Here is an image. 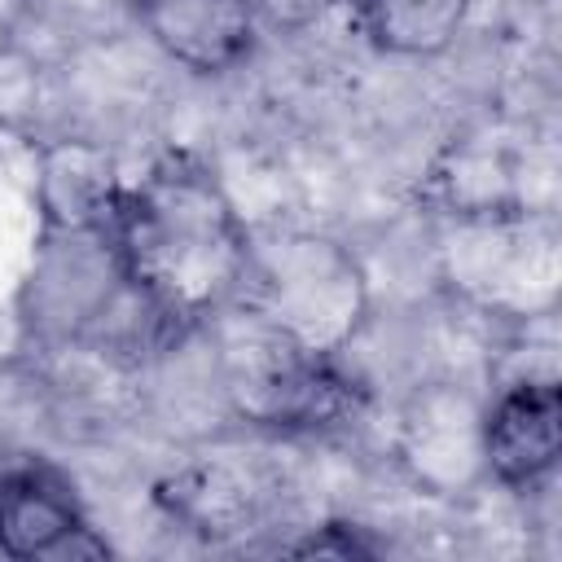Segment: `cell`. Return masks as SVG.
Returning <instances> with one entry per match:
<instances>
[{
  "label": "cell",
  "instance_id": "1",
  "mask_svg": "<svg viewBox=\"0 0 562 562\" xmlns=\"http://www.w3.org/2000/svg\"><path fill=\"white\" fill-rule=\"evenodd\" d=\"M110 241L127 285L176 334L241 307L255 237L198 154L171 149L154 158L123 189Z\"/></svg>",
  "mask_w": 562,
  "mask_h": 562
},
{
  "label": "cell",
  "instance_id": "2",
  "mask_svg": "<svg viewBox=\"0 0 562 562\" xmlns=\"http://www.w3.org/2000/svg\"><path fill=\"white\" fill-rule=\"evenodd\" d=\"M241 307L277 342L307 356H338L369 307L356 255L321 233H277L250 246Z\"/></svg>",
  "mask_w": 562,
  "mask_h": 562
},
{
  "label": "cell",
  "instance_id": "3",
  "mask_svg": "<svg viewBox=\"0 0 562 562\" xmlns=\"http://www.w3.org/2000/svg\"><path fill=\"white\" fill-rule=\"evenodd\" d=\"M272 342V356L246 369L233 386L246 422L277 430H334L360 413V386L338 369V356H307L285 342Z\"/></svg>",
  "mask_w": 562,
  "mask_h": 562
},
{
  "label": "cell",
  "instance_id": "4",
  "mask_svg": "<svg viewBox=\"0 0 562 562\" xmlns=\"http://www.w3.org/2000/svg\"><path fill=\"white\" fill-rule=\"evenodd\" d=\"M562 457V391L553 378H518L479 417L483 474L509 492H536Z\"/></svg>",
  "mask_w": 562,
  "mask_h": 562
},
{
  "label": "cell",
  "instance_id": "5",
  "mask_svg": "<svg viewBox=\"0 0 562 562\" xmlns=\"http://www.w3.org/2000/svg\"><path fill=\"white\" fill-rule=\"evenodd\" d=\"M132 18L167 61L202 79L250 61L263 31L255 0H132Z\"/></svg>",
  "mask_w": 562,
  "mask_h": 562
},
{
  "label": "cell",
  "instance_id": "6",
  "mask_svg": "<svg viewBox=\"0 0 562 562\" xmlns=\"http://www.w3.org/2000/svg\"><path fill=\"white\" fill-rule=\"evenodd\" d=\"M0 553L35 558H105L110 544L83 518L70 483L48 465H13L0 474Z\"/></svg>",
  "mask_w": 562,
  "mask_h": 562
},
{
  "label": "cell",
  "instance_id": "7",
  "mask_svg": "<svg viewBox=\"0 0 562 562\" xmlns=\"http://www.w3.org/2000/svg\"><path fill=\"white\" fill-rule=\"evenodd\" d=\"M119 158L88 136H57L40 149L35 211L44 233H110L123 202Z\"/></svg>",
  "mask_w": 562,
  "mask_h": 562
},
{
  "label": "cell",
  "instance_id": "8",
  "mask_svg": "<svg viewBox=\"0 0 562 562\" xmlns=\"http://www.w3.org/2000/svg\"><path fill=\"white\" fill-rule=\"evenodd\" d=\"M470 9L474 0H351L360 35L378 53L404 61L448 53L465 31Z\"/></svg>",
  "mask_w": 562,
  "mask_h": 562
},
{
  "label": "cell",
  "instance_id": "9",
  "mask_svg": "<svg viewBox=\"0 0 562 562\" xmlns=\"http://www.w3.org/2000/svg\"><path fill=\"white\" fill-rule=\"evenodd\" d=\"M338 0H255L259 22L277 26V31H303L312 22H321Z\"/></svg>",
  "mask_w": 562,
  "mask_h": 562
}]
</instances>
